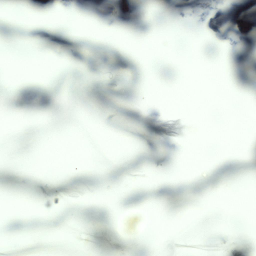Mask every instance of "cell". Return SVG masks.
I'll use <instances>...</instances> for the list:
<instances>
[{
	"label": "cell",
	"mask_w": 256,
	"mask_h": 256,
	"mask_svg": "<svg viewBox=\"0 0 256 256\" xmlns=\"http://www.w3.org/2000/svg\"><path fill=\"white\" fill-rule=\"evenodd\" d=\"M145 13L142 0H111L108 17L112 22L136 29L142 24Z\"/></svg>",
	"instance_id": "cell-1"
},
{
	"label": "cell",
	"mask_w": 256,
	"mask_h": 256,
	"mask_svg": "<svg viewBox=\"0 0 256 256\" xmlns=\"http://www.w3.org/2000/svg\"><path fill=\"white\" fill-rule=\"evenodd\" d=\"M159 74L160 79L168 83L174 82L177 79L178 75L176 70L169 65H165L161 66Z\"/></svg>",
	"instance_id": "cell-2"
}]
</instances>
